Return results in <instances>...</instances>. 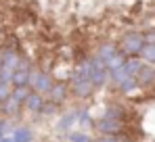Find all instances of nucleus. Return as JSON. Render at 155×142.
<instances>
[{"instance_id": "nucleus-9", "label": "nucleus", "mask_w": 155, "mask_h": 142, "mask_svg": "<svg viewBox=\"0 0 155 142\" xmlns=\"http://www.w3.org/2000/svg\"><path fill=\"white\" fill-rule=\"evenodd\" d=\"M2 54H4V67H8V69H13V71L19 69V65H21V56H19L17 50H13V48H4Z\"/></svg>"}, {"instance_id": "nucleus-17", "label": "nucleus", "mask_w": 155, "mask_h": 142, "mask_svg": "<svg viewBox=\"0 0 155 142\" xmlns=\"http://www.w3.org/2000/svg\"><path fill=\"white\" fill-rule=\"evenodd\" d=\"M140 59L147 63V65H155V42H147L143 52H140Z\"/></svg>"}, {"instance_id": "nucleus-12", "label": "nucleus", "mask_w": 155, "mask_h": 142, "mask_svg": "<svg viewBox=\"0 0 155 142\" xmlns=\"http://www.w3.org/2000/svg\"><path fill=\"white\" fill-rule=\"evenodd\" d=\"M21 107H23V105H21L19 100H15L13 96H8V98L2 102V113H4V115H15Z\"/></svg>"}, {"instance_id": "nucleus-19", "label": "nucleus", "mask_w": 155, "mask_h": 142, "mask_svg": "<svg viewBox=\"0 0 155 142\" xmlns=\"http://www.w3.org/2000/svg\"><path fill=\"white\" fill-rule=\"evenodd\" d=\"M11 94H13V84H4V82H0V102H4Z\"/></svg>"}, {"instance_id": "nucleus-4", "label": "nucleus", "mask_w": 155, "mask_h": 142, "mask_svg": "<svg viewBox=\"0 0 155 142\" xmlns=\"http://www.w3.org/2000/svg\"><path fill=\"white\" fill-rule=\"evenodd\" d=\"M97 130L103 134V136H120L122 130H124V123L117 121V119H105L101 117L97 123Z\"/></svg>"}, {"instance_id": "nucleus-16", "label": "nucleus", "mask_w": 155, "mask_h": 142, "mask_svg": "<svg viewBox=\"0 0 155 142\" xmlns=\"http://www.w3.org/2000/svg\"><path fill=\"white\" fill-rule=\"evenodd\" d=\"M13 140L15 142H31L34 140V132L29 127H17L13 132Z\"/></svg>"}, {"instance_id": "nucleus-1", "label": "nucleus", "mask_w": 155, "mask_h": 142, "mask_svg": "<svg viewBox=\"0 0 155 142\" xmlns=\"http://www.w3.org/2000/svg\"><path fill=\"white\" fill-rule=\"evenodd\" d=\"M145 44H147V38L140 31H128L120 38V50L126 56H140Z\"/></svg>"}, {"instance_id": "nucleus-21", "label": "nucleus", "mask_w": 155, "mask_h": 142, "mask_svg": "<svg viewBox=\"0 0 155 142\" xmlns=\"http://www.w3.org/2000/svg\"><path fill=\"white\" fill-rule=\"evenodd\" d=\"M99 142H122V138L120 136H103Z\"/></svg>"}, {"instance_id": "nucleus-10", "label": "nucleus", "mask_w": 155, "mask_h": 142, "mask_svg": "<svg viewBox=\"0 0 155 142\" xmlns=\"http://www.w3.org/2000/svg\"><path fill=\"white\" fill-rule=\"evenodd\" d=\"M143 67H145V61H143L140 56H128V59H126V63H124V69L128 71L130 75H134V77L140 73Z\"/></svg>"}, {"instance_id": "nucleus-23", "label": "nucleus", "mask_w": 155, "mask_h": 142, "mask_svg": "<svg viewBox=\"0 0 155 142\" xmlns=\"http://www.w3.org/2000/svg\"><path fill=\"white\" fill-rule=\"evenodd\" d=\"M0 142H15V140H13V136H2V140H0Z\"/></svg>"}, {"instance_id": "nucleus-14", "label": "nucleus", "mask_w": 155, "mask_h": 142, "mask_svg": "<svg viewBox=\"0 0 155 142\" xmlns=\"http://www.w3.org/2000/svg\"><path fill=\"white\" fill-rule=\"evenodd\" d=\"M31 92H34V90H31L29 86H13V94H11V96H13L15 100H19L21 105H25L27 96L31 94Z\"/></svg>"}, {"instance_id": "nucleus-15", "label": "nucleus", "mask_w": 155, "mask_h": 142, "mask_svg": "<svg viewBox=\"0 0 155 142\" xmlns=\"http://www.w3.org/2000/svg\"><path fill=\"white\" fill-rule=\"evenodd\" d=\"M105 119H117V121H122V119L126 117V111L122 109V107H117V105H111V107H107L103 113Z\"/></svg>"}, {"instance_id": "nucleus-8", "label": "nucleus", "mask_w": 155, "mask_h": 142, "mask_svg": "<svg viewBox=\"0 0 155 142\" xmlns=\"http://www.w3.org/2000/svg\"><path fill=\"white\" fill-rule=\"evenodd\" d=\"M136 79H138V86H143V88L153 86V84H155V69H153V65H147V63H145V67H143L140 73L136 75Z\"/></svg>"}, {"instance_id": "nucleus-20", "label": "nucleus", "mask_w": 155, "mask_h": 142, "mask_svg": "<svg viewBox=\"0 0 155 142\" xmlns=\"http://www.w3.org/2000/svg\"><path fill=\"white\" fill-rule=\"evenodd\" d=\"M13 75H15V71H13V69L2 67V69H0V82H4V84H13Z\"/></svg>"}, {"instance_id": "nucleus-18", "label": "nucleus", "mask_w": 155, "mask_h": 142, "mask_svg": "<svg viewBox=\"0 0 155 142\" xmlns=\"http://www.w3.org/2000/svg\"><path fill=\"white\" fill-rule=\"evenodd\" d=\"M67 138H69V142H94L88 134H84V132H71Z\"/></svg>"}, {"instance_id": "nucleus-24", "label": "nucleus", "mask_w": 155, "mask_h": 142, "mask_svg": "<svg viewBox=\"0 0 155 142\" xmlns=\"http://www.w3.org/2000/svg\"><path fill=\"white\" fill-rule=\"evenodd\" d=\"M0 113H2V102H0Z\"/></svg>"}, {"instance_id": "nucleus-11", "label": "nucleus", "mask_w": 155, "mask_h": 142, "mask_svg": "<svg viewBox=\"0 0 155 142\" xmlns=\"http://www.w3.org/2000/svg\"><path fill=\"white\" fill-rule=\"evenodd\" d=\"M76 121H78V111L63 113V115H61V119L57 121V130H59V132H67V130H69Z\"/></svg>"}, {"instance_id": "nucleus-5", "label": "nucleus", "mask_w": 155, "mask_h": 142, "mask_svg": "<svg viewBox=\"0 0 155 142\" xmlns=\"http://www.w3.org/2000/svg\"><path fill=\"white\" fill-rule=\"evenodd\" d=\"M69 90H71V86H67L65 82H54V86L51 88V92L46 94V98H48L51 102H54V105H61V102L67 100Z\"/></svg>"}, {"instance_id": "nucleus-7", "label": "nucleus", "mask_w": 155, "mask_h": 142, "mask_svg": "<svg viewBox=\"0 0 155 142\" xmlns=\"http://www.w3.org/2000/svg\"><path fill=\"white\" fill-rule=\"evenodd\" d=\"M120 52V44H115V42H103V44H99L97 48V56L101 59V61H109L111 56H115Z\"/></svg>"}, {"instance_id": "nucleus-6", "label": "nucleus", "mask_w": 155, "mask_h": 142, "mask_svg": "<svg viewBox=\"0 0 155 142\" xmlns=\"http://www.w3.org/2000/svg\"><path fill=\"white\" fill-rule=\"evenodd\" d=\"M46 105V94H40V92H31V94L27 96L25 100V111H29V113H40L42 111V107Z\"/></svg>"}, {"instance_id": "nucleus-13", "label": "nucleus", "mask_w": 155, "mask_h": 142, "mask_svg": "<svg viewBox=\"0 0 155 142\" xmlns=\"http://www.w3.org/2000/svg\"><path fill=\"white\" fill-rule=\"evenodd\" d=\"M31 69H17L13 75V86H29Z\"/></svg>"}, {"instance_id": "nucleus-3", "label": "nucleus", "mask_w": 155, "mask_h": 142, "mask_svg": "<svg viewBox=\"0 0 155 142\" xmlns=\"http://www.w3.org/2000/svg\"><path fill=\"white\" fill-rule=\"evenodd\" d=\"M69 86H71V94H76L78 98H88L97 90L94 82L90 77H78V79H69Z\"/></svg>"}, {"instance_id": "nucleus-22", "label": "nucleus", "mask_w": 155, "mask_h": 142, "mask_svg": "<svg viewBox=\"0 0 155 142\" xmlns=\"http://www.w3.org/2000/svg\"><path fill=\"white\" fill-rule=\"evenodd\" d=\"M4 125H6V121L0 119V140H2V134H4Z\"/></svg>"}, {"instance_id": "nucleus-2", "label": "nucleus", "mask_w": 155, "mask_h": 142, "mask_svg": "<svg viewBox=\"0 0 155 142\" xmlns=\"http://www.w3.org/2000/svg\"><path fill=\"white\" fill-rule=\"evenodd\" d=\"M54 86V79L48 71L44 69H31V75H29V88L34 92H40V94H48L51 88Z\"/></svg>"}]
</instances>
